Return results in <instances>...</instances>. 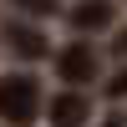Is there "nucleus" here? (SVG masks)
I'll return each mask as SVG.
<instances>
[{
	"instance_id": "1",
	"label": "nucleus",
	"mask_w": 127,
	"mask_h": 127,
	"mask_svg": "<svg viewBox=\"0 0 127 127\" xmlns=\"http://www.w3.org/2000/svg\"><path fill=\"white\" fill-rule=\"evenodd\" d=\"M36 117H41V81L31 71L0 76V122L5 127H31Z\"/></svg>"
},
{
	"instance_id": "2",
	"label": "nucleus",
	"mask_w": 127,
	"mask_h": 127,
	"mask_svg": "<svg viewBox=\"0 0 127 127\" xmlns=\"http://www.w3.org/2000/svg\"><path fill=\"white\" fill-rule=\"evenodd\" d=\"M97 46L92 41H66V46L56 51V76L66 81V87H87V81H97Z\"/></svg>"
},
{
	"instance_id": "3",
	"label": "nucleus",
	"mask_w": 127,
	"mask_h": 127,
	"mask_svg": "<svg viewBox=\"0 0 127 127\" xmlns=\"http://www.w3.org/2000/svg\"><path fill=\"white\" fill-rule=\"evenodd\" d=\"M5 51L10 56H20V61H41V56H51V41H46V31L36 26V20H5Z\"/></svg>"
},
{
	"instance_id": "4",
	"label": "nucleus",
	"mask_w": 127,
	"mask_h": 127,
	"mask_svg": "<svg viewBox=\"0 0 127 127\" xmlns=\"http://www.w3.org/2000/svg\"><path fill=\"white\" fill-rule=\"evenodd\" d=\"M46 117H51V127H87L92 102L81 97L76 87H66V92H56V97L46 102Z\"/></svg>"
},
{
	"instance_id": "5",
	"label": "nucleus",
	"mask_w": 127,
	"mask_h": 127,
	"mask_svg": "<svg viewBox=\"0 0 127 127\" xmlns=\"http://www.w3.org/2000/svg\"><path fill=\"white\" fill-rule=\"evenodd\" d=\"M112 15H117L112 0H76V5H71V26L76 31H107Z\"/></svg>"
},
{
	"instance_id": "6",
	"label": "nucleus",
	"mask_w": 127,
	"mask_h": 127,
	"mask_svg": "<svg viewBox=\"0 0 127 127\" xmlns=\"http://www.w3.org/2000/svg\"><path fill=\"white\" fill-rule=\"evenodd\" d=\"M10 5H15V10H26V15H56V0H10Z\"/></svg>"
},
{
	"instance_id": "7",
	"label": "nucleus",
	"mask_w": 127,
	"mask_h": 127,
	"mask_svg": "<svg viewBox=\"0 0 127 127\" xmlns=\"http://www.w3.org/2000/svg\"><path fill=\"white\" fill-rule=\"evenodd\" d=\"M107 97H112V102H122V97H127V71L107 76Z\"/></svg>"
},
{
	"instance_id": "8",
	"label": "nucleus",
	"mask_w": 127,
	"mask_h": 127,
	"mask_svg": "<svg viewBox=\"0 0 127 127\" xmlns=\"http://www.w3.org/2000/svg\"><path fill=\"white\" fill-rule=\"evenodd\" d=\"M112 51H117V56H122V61H127V26H122V31H117V41H112Z\"/></svg>"
},
{
	"instance_id": "9",
	"label": "nucleus",
	"mask_w": 127,
	"mask_h": 127,
	"mask_svg": "<svg viewBox=\"0 0 127 127\" xmlns=\"http://www.w3.org/2000/svg\"><path fill=\"white\" fill-rule=\"evenodd\" d=\"M102 127H127V117H107V122H102Z\"/></svg>"
}]
</instances>
